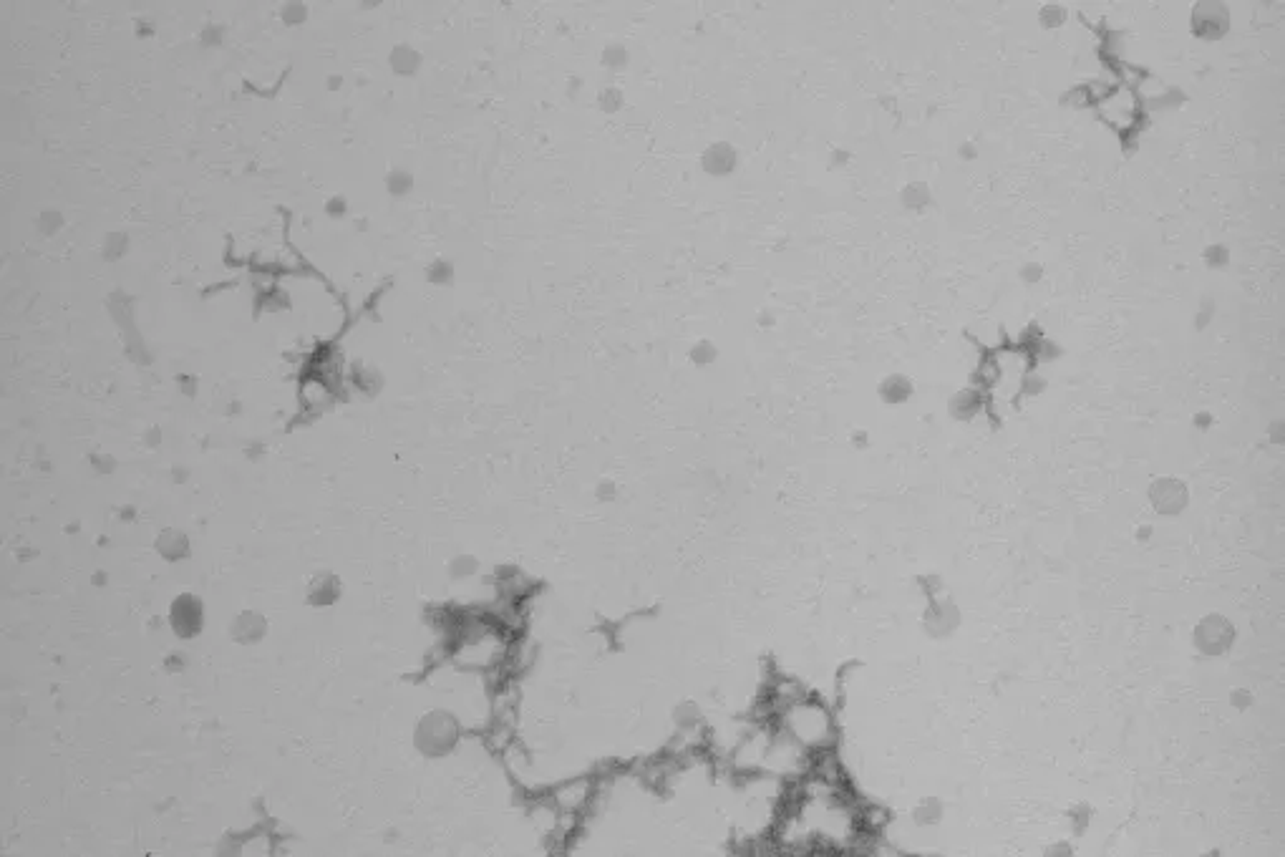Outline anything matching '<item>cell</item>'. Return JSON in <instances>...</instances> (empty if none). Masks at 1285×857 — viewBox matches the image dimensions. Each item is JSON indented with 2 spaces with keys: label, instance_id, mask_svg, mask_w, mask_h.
Instances as JSON below:
<instances>
[{
  "label": "cell",
  "instance_id": "obj_1",
  "mask_svg": "<svg viewBox=\"0 0 1285 857\" xmlns=\"http://www.w3.org/2000/svg\"><path fill=\"white\" fill-rule=\"evenodd\" d=\"M792 714H789V721H792V734L804 744H822L824 737L829 734V721L827 714L817 706H792Z\"/></svg>",
  "mask_w": 1285,
  "mask_h": 857
}]
</instances>
